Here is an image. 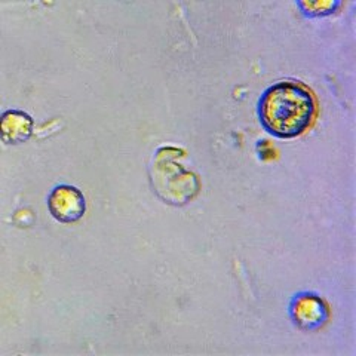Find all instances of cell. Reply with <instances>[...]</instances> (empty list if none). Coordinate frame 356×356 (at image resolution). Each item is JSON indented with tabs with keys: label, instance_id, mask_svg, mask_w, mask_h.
Wrapping results in <instances>:
<instances>
[{
	"label": "cell",
	"instance_id": "cell-3",
	"mask_svg": "<svg viewBox=\"0 0 356 356\" xmlns=\"http://www.w3.org/2000/svg\"><path fill=\"white\" fill-rule=\"evenodd\" d=\"M48 208L55 220L61 222H74L83 217L86 200L77 187L61 184L51 192L48 197Z\"/></svg>",
	"mask_w": 356,
	"mask_h": 356
},
{
	"label": "cell",
	"instance_id": "cell-2",
	"mask_svg": "<svg viewBox=\"0 0 356 356\" xmlns=\"http://www.w3.org/2000/svg\"><path fill=\"white\" fill-rule=\"evenodd\" d=\"M289 315H291L294 324L305 331H318L324 327L330 319V306L324 298L303 293L293 298L289 306Z\"/></svg>",
	"mask_w": 356,
	"mask_h": 356
},
{
	"label": "cell",
	"instance_id": "cell-1",
	"mask_svg": "<svg viewBox=\"0 0 356 356\" xmlns=\"http://www.w3.org/2000/svg\"><path fill=\"white\" fill-rule=\"evenodd\" d=\"M318 103L312 89L297 81H282L264 92L260 103L263 127L280 138L302 136L314 125Z\"/></svg>",
	"mask_w": 356,
	"mask_h": 356
},
{
	"label": "cell",
	"instance_id": "cell-5",
	"mask_svg": "<svg viewBox=\"0 0 356 356\" xmlns=\"http://www.w3.org/2000/svg\"><path fill=\"white\" fill-rule=\"evenodd\" d=\"M300 8H302L306 14L309 15H328L339 8V2H300Z\"/></svg>",
	"mask_w": 356,
	"mask_h": 356
},
{
	"label": "cell",
	"instance_id": "cell-4",
	"mask_svg": "<svg viewBox=\"0 0 356 356\" xmlns=\"http://www.w3.org/2000/svg\"><path fill=\"white\" fill-rule=\"evenodd\" d=\"M35 128L31 116L21 110H8L0 120V134L6 144H21L27 141Z\"/></svg>",
	"mask_w": 356,
	"mask_h": 356
}]
</instances>
